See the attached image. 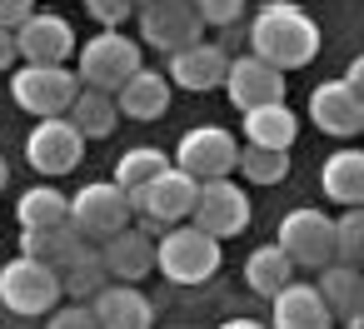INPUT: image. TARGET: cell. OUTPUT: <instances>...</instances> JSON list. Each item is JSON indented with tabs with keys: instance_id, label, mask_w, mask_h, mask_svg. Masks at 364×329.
<instances>
[{
	"instance_id": "obj_1",
	"label": "cell",
	"mask_w": 364,
	"mask_h": 329,
	"mask_svg": "<svg viewBox=\"0 0 364 329\" xmlns=\"http://www.w3.org/2000/svg\"><path fill=\"white\" fill-rule=\"evenodd\" d=\"M245 41H250V55H259L264 65H274L284 75L304 70L319 55V26H314V16H304L299 6H289V0H269V6H259L255 21H250V31H245Z\"/></svg>"
},
{
	"instance_id": "obj_2",
	"label": "cell",
	"mask_w": 364,
	"mask_h": 329,
	"mask_svg": "<svg viewBox=\"0 0 364 329\" xmlns=\"http://www.w3.org/2000/svg\"><path fill=\"white\" fill-rule=\"evenodd\" d=\"M220 259H225V239L205 234L190 220L160 230V239H155V269L170 284H205V279H215Z\"/></svg>"
},
{
	"instance_id": "obj_3",
	"label": "cell",
	"mask_w": 364,
	"mask_h": 329,
	"mask_svg": "<svg viewBox=\"0 0 364 329\" xmlns=\"http://www.w3.org/2000/svg\"><path fill=\"white\" fill-rule=\"evenodd\" d=\"M195 190H200L195 175H185L180 165H165L160 175H150L145 185L130 190V210H135V220H140L145 234H160V230L190 220V210H195Z\"/></svg>"
},
{
	"instance_id": "obj_4",
	"label": "cell",
	"mask_w": 364,
	"mask_h": 329,
	"mask_svg": "<svg viewBox=\"0 0 364 329\" xmlns=\"http://www.w3.org/2000/svg\"><path fill=\"white\" fill-rule=\"evenodd\" d=\"M75 55H80V65H75L80 85L110 90V95H115V90L145 65L140 41H130V36H120V31H100V36H90L85 45H75Z\"/></svg>"
},
{
	"instance_id": "obj_5",
	"label": "cell",
	"mask_w": 364,
	"mask_h": 329,
	"mask_svg": "<svg viewBox=\"0 0 364 329\" xmlns=\"http://www.w3.org/2000/svg\"><path fill=\"white\" fill-rule=\"evenodd\" d=\"M75 95H80V75L70 65H21L11 75V100L36 120L65 115Z\"/></svg>"
},
{
	"instance_id": "obj_6",
	"label": "cell",
	"mask_w": 364,
	"mask_h": 329,
	"mask_svg": "<svg viewBox=\"0 0 364 329\" xmlns=\"http://www.w3.org/2000/svg\"><path fill=\"white\" fill-rule=\"evenodd\" d=\"M0 304L11 314L31 319V314H50L60 304V274L31 254H16L6 269H0Z\"/></svg>"
},
{
	"instance_id": "obj_7",
	"label": "cell",
	"mask_w": 364,
	"mask_h": 329,
	"mask_svg": "<svg viewBox=\"0 0 364 329\" xmlns=\"http://www.w3.org/2000/svg\"><path fill=\"white\" fill-rule=\"evenodd\" d=\"M70 210H65V220L85 234V239H105V234H115V230H125L130 220H135V210H130V190H120L115 180H95V185H85L75 200H65Z\"/></svg>"
},
{
	"instance_id": "obj_8",
	"label": "cell",
	"mask_w": 364,
	"mask_h": 329,
	"mask_svg": "<svg viewBox=\"0 0 364 329\" xmlns=\"http://www.w3.org/2000/svg\"><path fill=\"white\" fill-rule=\"evenodd\" d=\"M250 195L225 175V180H200V190H195V210H190V225H200L205 234H215V239H235V234H245L250 230Z\"/></svg>"
},
{
	"instance_id": "obj_9",
	"label": "cell",
	"mask_w": 364,
	"mask_h": 329,
	"mask_svg": "<svg viewBox=\"0 0 364 329\" xmlns=\"http://www.w3.org/2000/svg\"><path fill=\"white\" fill-rule=\"evenodd\" d=\"M294 269H324L334 264V220L324 210H289L279 220V239H274Z\"/></svg>"
},
{
	"instance_id": "obj_10",
	"label": "cell",
	"mask_w": 364,
	"mask_h": 329,
	"mask_svg": "<svg viewBox=\"0 0 364 329\" xmlns=\"http://www.w3.org/2000/svg\"><path fill=\"white\" fill-rule=\"evenodd\" d=\"M26 160H31V170H41L46 180L70 175V170H80V160H85V135H80L65 115H46V120L26 135Z\"/></svg>"
},
{
	"instance_id": "obj_11",
	"label": "cell",
	"mask_w": 364,
	"mask_h": 329,
	"mask_svg": "<svg viewBox=\"0 0 364 329\" xmlns=\"http://www.w3.org/2000/svg\"><path fill=\"white\" fill-rule=\"evenodd\" d=\"M140 41L150 50H180L205 41V21L195 16L190 0H140Z\"/></svg>"
},
{
	"instance_id": "obj_12",
	"label": "cell",
	"mask_w": 364,
	"mask_h": 329,
	"mask_svg": "<svg viewBox=\"0 0 364 329\" xmlns=\"http://www.w3.org/2000/svg\"><path fill=\"white\" fill-rule=\"evenodd\" d=\"M235 155H240V145L225 125H195V130H185L170 165H180L195 180H225V175H235Z\"/></svg>"
},
{
	"instance_id": "obj_13",
	"label": "cell",
	"mask_w": 364,
	"mask_h": 329,
	"mask_svg": "<svg viewBox=\"0 0 364 329\" xmlns=\"http://www.w3.org/2000/svg\"><path fill=\"white\" fill-rule=\"evenodd\" d=\"M75 31L65 16H50V11H31L21 26H16V55L26 65H65L75 55Z\"/></svg>"
},
{
	"instance_id": "obj_14",
	"label": "cell",
	"mask_w": 364,
	"mask_h": 329,
	"mask_svg": "<svg viewBox=\"0 0 364 329\" xmlns=\"http://www.w3.org/2000/svg\"><path fill=\"white\" fill-rule=\"evenodd\" d=\"M220 90H225V95H230V105L245 115V110H255V105H274V100H284V90H289V85H284V70L264 65L259 55H230Z\"/></svg>"
},
{
	"instance_id": "obj_15",
	"label": "cell",
	"mask_w": 364,
	"mask_h": 329,
	"mask_svg": "<svg viewBox=\"0 0 364 329\" xmlns=\"http://www.w3.org/2000/svg\"><path fill=\"white\" fill-rule=\"evenodd\" d=\"M309 120L334 140H354L364 130V95L349 90L344 80H324L309 90Z\"/></svg>"
},
{
	"instance_id": "obj_16",
	"label": "cell",
	"mask_w": 364,
	"mask_h": 329,
	"mask_svg": "<svg viewBox=\"0 0 364 329\" xmlns=\"http://www.w3.org/2000/svg\"><path fill=\"white\" fill-rule=\"evenodd\" d=\"M225 65H230V50H225V45L195 41V45L170 50V70H165V80H170V85H185V90L200 95V90H220Z\"/></svg>"
},
{
	"instance_id": "obj_17",
	"label": "cell",
	"mask_w": 364,
	"mask_h": 329,
	"mask_svg": "<svg viewBox=\"0 0 364 329\" xmlns=\"http://www.w3.org/2000/svg\"><path fill=\"white\" fill-rule=\"evenodd\" d=\"M90 314L100 329H150L155 324V304L135 284H100L90 294Z\"/></svg>"
},
{
	"instance_id": "obj_18",
	"label": "cell",
	"mask_w": 364,
	"mask_h": 329,
	"mask_svg": "<svg viewBox=\"0 0 364 329\" xmlns=\"http://www.w3.org/2000/svg\"><path fill=\"white\" fill-rule=\"evenodd\" d=\"M100 259H105V274H115L120 284H135L155 269V239L145 230H115L100 239Z\"/></svg>"
},
{
	"instance_id": "obj_19",
	"label": "cell",
	"mask_w": 364,
	"mask_h": 329,
	"mask_svg": "<svg viewBox=\"0 0 364 329\" xmlns=\"http://www.w3.org/2000/svg\"><path fill=\"white\" fill-rule=\"evenodd\" d=\"M269 329H334L324 299L314 284H284L269 294Z\"/></svg>"
},
{
	"instance_id": "obj_20",
	"label": "cell",
	"mask_w": 364,
	"mask_h": 329,
	"mask_svg": "<svg viewBox=\"0 0 364 329\" xmlns=\"http://www.w3.org/2000/svg\"><path fill=\"white\" fill-rule=\"evenodd\" d=\"M170 80L160 75V70H135L120 90H115V110L125 115V120H160L165 110H170Z\"/></svg>"
},
{
	"instance_id": "obj_21",
	"label": "cell",
	"mask_w": 364,
	"mask_h": 329,
	"mask_svg": "<svg viewBox=\"0 0 364 329\" xmlns=\"http://www.w3.org/2000/svg\"><path fill=\"white\" fill-rule=\"evenodd\" d=\"M314 289H319V299H324L334 324L339 319H359V309H364V274H359V264H339V259L324 264Z\"/></svg>"
},
{
	"instance_id": "obj_22",
	"label": "cell",
	"mask_w": 364,
	"mask_h": 329,
	"mask_svg": "<svg viewBox=\"0 0 364 329\" xmlns=\"http://www.w3.org/2000/svg\"><path fill=\"white\" fill-rule=\"evenodd\" d=\"M245 140L250 145H264V150H289L299 140V115L284 100L255 105V110H245Z\"/></svg>"
},
{
	"instance_id": "obj_23",
	"label": "cell",
	"mask_w": 364,
	"mask_h": 329,
	"mask_svg": "<svg viewBox=\"0 0 364 329\" xmlns=\"http://www.w3.org/2000/svg\"><path fill=\"white\" fill-rule=\"evenodd\" d=\"M65 120H70V125H75L85 140H105V135H115V125H120V110H115V95H110V90L80 85V95L70 100Z\"/></svg>"
},
{
	"instance_id": "obj_24",
	"label": "cell",
	"mask_w": 364,
	"mask_h": 329,
	"mask_svg": "<svg viewBox=\"0 0 364 329\" xmlns=\"http://www.w3.org/2000/svg\"><path fill=\"white\" fill-rule=\"evenodd\" d=\"M90 239L65 220V225H50V230H21V254H31V259H41V264H50V269H60L65 259H75L80 249H85Z\"/></svg>"
},
{
	"instance_id": "obj_25",
	"label": "cell",
	"mask_w": 364,
	"mask_h": 329,
	"mask_svg": "<svg viewBox=\"0 0 364 329\" xmlns=\"http://www.w3.org/2000/svg\"><path fill=\"white\" fill-rule=\"evenodd\" d=\"M319 185H324V195L334 200V205H359L364 200V155L359 150H334L329 160H324V175H319Z\"/></svg>"
},
{
	"instance_id": "obj_26",
	"label": "cell",
	"mask_w": 364,
	"mask_h": 329,
	"mask_svg": "<svg viewBox=\"0 0 364 329\" xmlns=\"http://www.w3.org/2000/svg\"><path fill=\"white\" fill-rule=\"evenodd\" d=\"M294 279V264H289V254L279 249V244H259L250 259H245V284L255 289V294H274V289H284Z\"/></svg>"
},
{
	"instance_id": "obj_27",
	"label": "cell",
	"mask_w": 364,
	"mask_h": 329,
	"mask_svg": "<svg viewBox=\"0 0 364 329\" xmlns=\"http://www.w3.org/2000/svg\"><path fill=\"white\" fill-rule=\"evenodd\" d=\"M55 274H60V294H75V299L85 304V299L105 284V259H100V244H85V249H80L75 259H65Z\"/></svg>"
},
{
	"instance_id": "obj_28",
	"label": "cell",
	"mask_w": 364,
	"mask_h": 329,
	"mask_svg": "<svg viewBox=\"0 0 364 329\" xmlns=\"http://www.w3.org/2000/svg\"><path fill=\"white\" fill-rule=\"evenodd\" d=\"M65 195L55 190V185H36V190H26L21 195V205H16V220H21V230H50V225H65Z\"/></svg>"
},
{
	"instance_id": "obj_29",
	"label": "cell",
	"mask_w": 364,
	"mask_h": 329,
	"mask_svg": "<svg viewBox=\"0 0 364 329\" xmlns=\"http://www.w3.org/2000/svg\"><path fill=\"white\" fill-rule=\"evenodd\" d=\"M235 170L250 180V185H279L289 175V150H264V145H240L235 155Z\"/></svg>"
},
{
	"instance_id": "obj_30",
	"label": "cell",
	"mask_w": 364,
	"mask_h": 329,
	"mask_svg": "<svg viewBox=\"0 0 364 329\" xmlns=\"http://www.w3.org/2000/svg\"><path fill=\"white\" fill-rule=\"evenodd\" d=\"M165 165H170L165 150H155V145H135V150L120 155V165H115V185H120V190H135V185H145L150 175H160Z\"/></svg>"
},
{
	"instance_id": "obj_31",
	"label": "cell",
	"mask_w": 364,
	"mask_h": 329,
	"mask_svg": "<svg viewBox=\"0 0 364 329\" xmlns=\"http://www.w3.org/2000/svg\"><path fill=\"white\" fill-rule=\"evenodd\" d=\"M359 254H364V215H359V205H349L334 220V259L339 264H359Z\"/></svg>"
},
{
	"instance_id": "obj_32",
	"label": "cell",
	"mask_w": 364,
	"mask_h": 329,
	"mask_svg": "<svg viewBox=\"0 0 364 329\" xmlns=\"http://www.w3.org/2000/svg\"><path fill=\"white\" fill-rule=\"evenodd\" d=\"M190 6H195V16H200L205 26H235V21L245 16L250 0H190Z\"/></svg>"
},
{
	"instance_id": "obj_33",
	"label": "cell",
	"mask_w": 364,
	"mask_h": 329,
	"mask_svg": "<svg viewBox=\"0 0 364 329\" xmlns=\"http://www.w3.org/2000/svg\"><path fill=\"white\" fill-rule=\"evenodd\" d=\"M90 21H100V31H120L135 16V0H85Z\"/></svg>"
},
{
	"instance_id": "obj_34",
	"label": "cell",
	"mask_w": 364,
	"mask_h": 329,
	"mask_svg": "<svg viewBox=\"0 0 364 329\" xmlns=\"http://www.w3.org/2000/svg\"><path fill=\"white\" fill-rule=\"evenodd\" d=\"M46 329H100V324H95L90 304H65V309H55V314H50V324H46Z\"/></svg>"
},
{
	"instance_id": "obj_35",
	"label": "cell",
	"mask_w": 364,
	"mask_h": 329,
	"mask_svg": "<svg viewBox=\"0 0 364 329\" xmlns=\"http://www.w3.org/2000/svg\"><path fill=\"white\" fill-rule=\"evenodd\" d=\"M36 11V0H0V26H6V31H16L26 16Z\"/></svg>"
},
{
	"instance_id": "obj_36",
	"label": "cell",
	"mask_w": 364,
	"mask_h": 329,
	"mask_svg": "<svg viewBox=\"0 0 364 329\" xmlns=\"http://www.w3.org/2000/svg\"><path fill=\"white\" fill-rule=\"evenodd\" d=\"M21 55H16V31H6V26H0V70H11Z\"/></svg>"
},
{
	"instance_id": "obj_37",
	"label": "cell",
	"mask_w": 364,
	"mask_h": 329,
	"mask_svg": "<svg viewBox=\"0 0 364 329\" xmlns=\"http://www.w3.org/2000/svg\"><path fill=\"white\" fill-rule=\"evenodd\" d=\"M344 85L364 95V60H354V65H349V75H344Z\"/></svg>"
},
{
	"instance_id": "obj_38",
	"label": "cell",
	"mask_w": 364,
	"mask_h": 329,
	"mask_svg": "<svg viewBox=\"0 0 364 329\" xmlns=\"http://www.w3.org/2000/svg\"><path fill=\"white\" fill-rule=\"evenodd\" d=\"M220 329H269L264 319H230V324H220Z\"/></svg>"
},
{
	"instance_id": "obj_39",
	"label": "cell",
	"mask_w": 364,
	"mask_h": 329,
	"mask_svg": "<svg viewBox=\"0 0 364 329\" xmlns=\"http://www.w3.org/2000/svg\"><path fill=\"white\" fill-rule=\"evenodd\" d=\"M11 185V165H6V155H0V190Z\"/></svg>"
},
{
	"instance_id": "obj_40",
	"label": "cell",
	"mask_w": 364,
	"mask_h": 329,
	"mask_svg": "<svg viewBox=\"0 0 364 329\" xmlns=\"http://www.w3.org/2000/svg\"><path fill=\"white\" fill-rule=\"evenodd\" d=\"M334 329H364V324H359V319H339Z\"/></svg>"
},
{
	"instance_id": "obj_41",
	"label": "cell",
	"mask_w": 364,
	"mask_h": 329,
	"mask_svg": "<svg viewBox=\"0 0 364 329\" xmlns=\"http://www.w3.org/2000/svg\"><path fill=\"white\" fill-rule=\"evenodd\" d=\"M250 6H269V0H250Z\"/></svg>"
},
{
	"instance_id": "obj_42",
	"label": "cell",
	"mask_w": 364,
	"mask_h": 329,
	"mask_svg": "<svg viewBox=\"0 0 364 329\" xmlns=\"http://www.w3.org/2000/svg\"><path fill=\"white\" fill-rule=\"evenodd\" d=\"M135 6H140V0H135Z\"/></svg>"
}]
</instances>
